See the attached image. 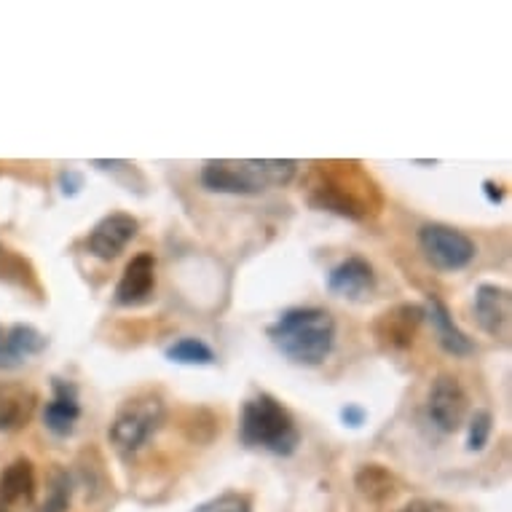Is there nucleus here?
I'll use <instances>...</instances> for the list:
<instances>
[{
    "label": "nucleus",
    "instance_id": "6e6552de",
    "mask_svg": "<svg viewBox=\"0 0 512 512\" xmlns=\"http://www.w3.org/2000/svg\"><path fill=\"white\" fill-rule=\"evenodd\" d=\"M424 322V306L421 303H397L389 311H384L373 325V336L389 352H403L413 344Z\"/></svg>",
    "mask_w": 512,
    "mask_h": 512
},
{
    "label": "nucleus",
    "instance_id": "b1692460",
    "mask_svg": "<svg viewBox=\"0 0 512 512\" xmlns=\"http://www.w3.org/2000/svg\"><path fill=\"white\" fill-rule=\"evenodd\" d=\"M25 357L17 352V346L11 344L9 328L0 325V370H14L19 365H25Z\"/></svg>",
    "mask_w": 512,
    "mask_h": 512
},
{
    "label": "nucleus",
    "instance_id": "f3484780",
    "mask_svg": "<svg viewBox=\"0 0 512 512\" xmlns=\"http://www.w3.org/2000/svg\"><path fill=\"white\" fill-rule=\"evenodd\" d=\"M354 486L370 502H387L389 496H395L397 480L381 464H362L357 475H354Z\"/></svg>",
    "mask_w": 512,
    "mask_h": 512
},
{
    "label": "nucleus",
    "instance_id": "a211bd4d",
    "mask_svg": "<svg viewBox=\"0 0 512 512\" xmlns=\"http://www.w3.org/2000/svg\"><path fill=\"white\" fill-rule=\"evenodd\" d=\"M164 357H167L169 362H177V365H199V368L212 365V362L218 360L215 352H212V346L207 344V341H202V338L194 336L180 338V341H175L172 346H167Z\"/></svg>",
    "mask_w": 512,
    "mask_h": 512
},
{
    "label": "nucleus",
    "instance_id": "393cba45",
    "mask_svg": "<svg viewBox=\"0 0 512 512\" xmlns=\"http://www.w3.org/2000/svg\"><path fill=\"white\" fill-rule=\"evenodd\" d=\"M59 188H62V194L65 196H76L81 188H84V177L76 169H65L62 175H59Z\"/></svg>",
    "mask_w": 512,
    "mask_h": 512
},
{
    "label": "nucleus",
    "instance_id": "9b49d317",
    "mask_svg": "<svg viewBox=\"0 0 512 512\" xmlns=\"http://www.w3.org/2000/svg\"><path fill=\"white\" fill-rule=\"evenodd\" d=\"M51 400L43 411V424L51 435L70 437L76 432V424L81 419V400H78V387L68 378H51Z\"/></svg>",
    "mask_w": 512,
    "mask_h": 512
},
{
    "label": "nucleus",
    "instance_id": "aec40b11",
    "mask_svg": "<svg viewBox=\"0 0 512 512\" xmlns=\"http://www.w3.org/2000/svg\"><path fill=\"white\" fill-rule=\"evenodd\" d=\"M70 499H73V480H70L68 472L57 470L54 478H51V488L46 494V502L41 504L38 512H68Z\"/></svg>",
    "mask_w": 512,
    "mask_h": 512
},
{
    "label": "nucleus",
    "instance_id": "423d86ee",
    "mask_svg": "<svg viewBox=\"0 0 512 512\" xmlns=\"http://www.w3.org/2000/svg\"><path fill=\"white\" fill-rule=\"evenodd\" d=\"M419 247L437 271H462L475 261V242L470 236L445 223H427L419 231Z\"/></svg>",
    "mask_w": 512,
    "mask_h": 512
},
{
    "label": "nucleus",
    "instance_id": "412c9836",
    "mask_svg": "<svg viewBox=\"0 0 512 512\" xmlns=\"http://www.w3.org/2000/svg\"><path fill=\"white\" fill-rule=\"evenodd\" d=\"M494 432V416L488 411H475L467 421V451H483Z\"/></svg>",
    "mask_w": 512,
    "mask_h": 512
},
{
    "label": "nucleus",
    "instance_id": "2eb2a0df",
    "mask_svg": "<svg viewBox=\"0 0 512 512\" xmlns=\"http://www.w3.org/2000/svg\"><path fill=\"white\" fill-rule=\"evenodd\" d=\"M424 319L432 322L437 341H440V346H443L448 354H454V357H470V354L475 352V344H472L470 338H467V333L456 325L448 306H445L437 295H429L427 303H424Z\"/></svg>",
    "mask_w": 512,
    "mask_h": 512
},
{
    "label": "nucleus",
    "instance_id": "5701e85b",
    "mask_svg": "<svg viewBox=\"0 0 512 512\" xmlns=\"http://www.w3.org/2000/svg\"><path fill=\"white\" fill-rule=\"evenodd\" d=\"M25 261L17 258L14 252L0 247V279H9V282H17V285H25Z\"/></svg>",
    "mask_w": 512,
    "mask_h": 512
},
{
    "label": "nucleus",
    "instance_id": "f257e3e1",
    "mask_svg": "<svg viewBox=\"0 0 512 512\" xmlns=\"http://www.w3.org/2000/svg\"><path fill=\"white\" fill-rule=\"evenodd\" d=\"M309 202L317 210H328L333 215L349 220L373 218L381 207L378 185L357 161H328L314 169Z\"/></svg>",
    "mask_w": 512,
    "mask_h": 512
},
{
    "label": "nucleus",
    "instance_id": "7ed1b4c3",
    "mask_svg": "<svg viewBox=\"0 0 512 512\" xmlns=\"http://www.w3.org/2000/svg\"><path fill=\"white\" fill-rule=\"evenodd\" d=\"M295 172L298 161L293 159H212L202 167V185L212 194L258 196L269 188L287 185Z\"/></svg>",
    "mask_w": 512,
    "mask_h": 512
},
{
    "label": "nucleus",
    "instance_id": "bb28decb",
    "mask_svg": "<svg viewBox=\"0 0 512 512\" xmlns=\"http://www.w3.org/2000/svg\"><path fill=\"white\" fill-rule=\"evenodd\" d=\"M341 419L349 427H362L365 424V411H362L360 405H346L344 411H341Z\"/></svg>",
    "mask_w": 512,
    "mask_h": 512
},
{
    "label": "nucleus",
    "instance_id": "4468645a",
    "mask_svg": "<svg viewBox=\"0 0 512 512\" xmlns=\"http://www.w3.org/2000/svg\"><path fill=\"white\" fill-rule=\"evenodd\" d=\"M475 317L488 336H510V290L499 285H480L475 290Z\"/></svg>",
    "mask_w": 512,
    "mask_h": 512
},
{
    "label": "nucleus",
    "instance_id": "4be33fe9",
    "mask_svg": "<svg viewBox=\"0 0 512 512\" xmlns=\"http://www.w3.org/2000/svg\"><path fill=\"white\" fill-rule=\"evenodd\" d=\"M196 512H252L250 499L242 494H220L196 507Z\"/></svg>",
    "mask_w": 512,
    "mask_h": 512
},
{
    "label": "nucleus",
    "instance_id": "6ab92c4d",
    "mask_svg": "<svg viewBox=\"0 0 512 512\" xmlns=\"http://www.w3.org/2000/svg\"><path fill=\"white\" fill-rule=\"evenodd\" d=\"M9 336H11V344L17 346V352L22 357H35V354H41L46 346H49V338L43 336L41 330L33 328V325H11L9 328Z\"/></svg>",
    "mask_w": 512,
    "mask_h": 512
},
{
    "label": "nucleus",
    "instance_id": "9d476101",
    "mask_svg": "<svg viewBox=\"0 0 512 512\" xmlns=\"http://www.w3.org/2000/svg\"><path fill=\"white\" fill-rule=\"evenodd\" d=\"M376 285V269L360 255L346 258L328 274V290L336 298H346V301H365L373 295Z\"/></svg>",
    "mask_w": 512,
    "mask_h": 512
},
{
    "label": "nucleus",
    "instance_id": "39448f33",
    "mask_svg": "<svg viewBox=\"0 0 512 512\" xmlns=\"http://www.w3.org/2000/svg\"><path fill=\"white\" fill-rule=\"evenodd\" d=\"M164 419H167L164 400L153 392H140L124 400L110 421V443L116 445L118 454H137L151 443V437H156Z\"/></svg>",
    "mask_w": 512,
    "mask_h": 512
},
{
    "label": "nucleus",
    "instance_id": "1a4fd4ad",
    "mask_svg": "<svg viewBox=\"0 0 512 512\" xmlns=\"http://www.w3.org/2000/svg\"><path fill=\"white\" fill-rule=\"evenodd\" d=\"M140 231V223L126 212H110L89 231L86 236V250L92 252L100 261H113L126 250V244L132 242Z\"/></svg>",
    "mask_w": 512,
    "mask_h": 512
},
{
    "label": "nucleus",
    "instance_id": "cd10ccee",
    "mask_svg": "<svg viewBox=\"0 0 512 512\" xmlns=\"http://www.w3.org/2000/svg\"><path fill=\"white\" fill-rule=\"evenodd\" d=\"M483 191H486V199L491 204H502L504 199V188L499 183H494V180H486L483 183Z\"/></svg>",
    "mask_w": 512,
    "mask_h": 512
},
{
    "label": "nucleus",
    "instance_id": "dca6fc26",
    "mask_svg": "<svg viewBox=\"0 0 512 512\" xmlns=\"http://www.w3.org/2000/svg\"><path fill=\"white\" fill-rule=\"evenodd\" d=\"M35 403H38V397L33 389H3L0 392V432H19L22 427H27V421L33 419Z\"/></svg>",
    "mask_w": 512,
    "mask_h": 512
},
{
    "label": "nucleus",
    "instance_id": "f8f14e48",
    "mask_svg": "<svg viewBox=\"0 0 512 512\" xmlns=\"http://www.w3.org/2000/svg\"><path fill=\"white\" fill-rule=\"evenodd\" d=\"M153 290H156V258L151 252H140L126 263L124 274L118 279L116 293H113V301L118 306H140V303L151 301Z\"/></svg>",
    "mask_w": 512,
    "mask_h": 512
},
{
    "label": "nucleus",
    "instance_id": "ddd939ff",
    "mask_svg": "<svg viewBox=\"0 0 512 512\" xmlns=\"http://www.w3.org/2000/svg\"><path fill=\"white\" fill-rule=\"evenodd\" d=\"M35 499V470L27 459L0 472V512H27Z\"/></svg>",
    "mask_w": 512,
    "mask_h": 512
},
{
    "label": "nucleus",
    "instance_id": "f03ea898",
    "mask_svg": "<svg viewBox=\"0 0 512 512\" xmlns=\"http://www.w3.org/2000/svg\"><path fill=\"white\" fill-rule=\"evenodd\" d=\"M266 333L287 360L303 368H317L336 346V319L330 311L317 306H298L271 322Z\"/></svg>",
    "mask_w": 512,
    "mask_h": 512
},
{
    "label": "nucleus",
    "instance_id": "a878e982",
    "mask_svg": "<svg viewBox=\"0 0 512 512\" xmlns=\"http://www.w3.org/2000/svg\"><path fill=\"white\" fill-rule=\"evenodd\" d=\"M397 512H451L443 502H435V499H413L411 504H405L403 510Z\"/></svg>",
    "mask_w": 512,
    "mask_h": 512
},
{
    "label": "nucleus",
    "instance_id": "20e7f679",
    "mask_svg": "<svg viewBox=\"0 0 512 512\" xmlns=\"http://www.w3.org/2000/svg\"><path fill=\"white\" fill-rule=\"evenodd\" d=\"M239 437L247 448L269 451L274 456H290L301 443L293 413L269 392H258L242 405Z\"/></svg>",
    "mask_w": 512,
    "mask_h": 512
},
{
    "label": "nucleus",
    "instance_id": "0eeeda50",
    "mask_svg": "<svg viewBox=\"0 0 512 512\" xmlns=\"http://www.w3.org/2000/svg\"><path fill=\"white\" fill-rule=\"evenodd\" d=\"M467 411H470V397L459 384V378L448 376V373L437 376L432 381L427 400V416L435 429H440L443 435H454L464 427Z\"/></svg>",
    "mask_w": 512,
    "mask_h": 512
}]
</instances>
